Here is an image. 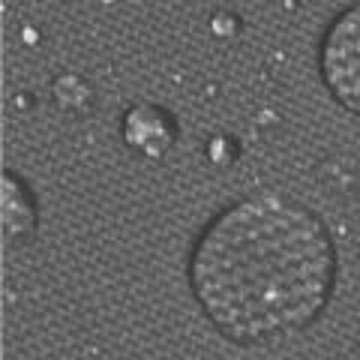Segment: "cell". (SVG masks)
<instances>
[{"label":"cell","instance_id":"6da1fadb","mask_svg":"<svg viewBox=\"0 0 360 360\" xmlns=\"http://www.w3.org/2000/svg\"><path fill=\"white\" fill-rule=\"evenodd\" d=\"M333 285L336 246L328 225L276 189H258L219 210L189 258L198 309L238 345H267L307 330Z\"/></svg>","mask_w":360,"mask_h":360},{"label":"cell","instance_id":"7a4b0ae2","mask_svg":"<svg viewBox=\"0 0 360 360\" xmlns=\"http://www.w3.org/2000/svg\"><path fill=\"white\" fill-rule=\"evenodd\" d=\"M321 78L336 103L360 117V4L342 9L324 33Z\"/></svg>","mask_w":360,"mask_h":360},{"label":"cell","instance_id":"3957f363","mask_svg":"<svg viewBox=\"0 0 360 360\" xmlns=\"http://www.w3.org/2000/svg\"><path fill=\"white\" fill-rule=\"evenodd\" d=\"M123 141L141 156H165L177 141V123L160 105H135L123 115Z\"/></svg>","mask_w":360,"mask_h":360}]
</instances>
